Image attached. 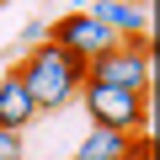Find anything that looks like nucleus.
Segmentation results:
<instances>
[{
    "mask_svg": "<svg viewBox=\"0 0 160 160\" xmlns=\"http://www.w3.org/2000/svg\"><path fill=\"white\" fill-rule=\"evenodd\" d=\"M86 11H91L96 22H107V27L118 32V43H144V38H149V11L133 6V0H91Z\"/></svg>",
    "mask_w": 160,
    "mask_h": 160,
    "instance_id": "5",
    "label": "nucleus"
},
{
    "mask_svg": "<svg viewBox=\"0 0 160 160\" xmlns=\"http://www.w3.org/2000/svg\"><path fill=\"white\" fill-rule=\"evenodd\" d=\"M86 6H91V0H75V11H86Z\"/></svg>",
    "mask_w": 160,
    "mask_h": 160,
    "instance_id": "11",
    "label": "nucleus"
},
{
    "mask_svg": "<svg viewBox=\"0 0 160 160\" xmlns=\"http://www.w3.org/2000/svg\"><path fill=\"white\" fill-rule=\"evenodd\" d=\"M43 38H48V22H27L22 27V48H38Z\"/></svg>",
    "mask_w": 160,
    "mask_h": 160,
    "instance_id": "9",
    "label": "nucleus"
},
{
    "mask_svg": "<svg viewBox=\"0 0 160 160\" xmlns=\"http://www.w3.org/2000/svg\"><path fill=\"white\" fill-rule=\"evenodd\" d=\"M0 160H27V149H22V133H6V128H0Z\"/></svg>",
    "mask_w": 160,
    "mask_h": 160,
    "instance_id": "8",
    "label": "nucleus"
},
{
    "mask_svg": "<svg viewBox=\"0 0 160 160\" xmlns=\"http://www.w3.org/2000/svg\"><path fill=\"white\" fill-rule=\"evenodd\" d=\"M16 80L27 86V96H32V107L38 112H53V107H69L75 96H80V86H86V64H80L75 53H64L59 43H38V48H27L22 53V64H16Z\"/></svg>",
    "mask_w": 160,
    "mask_h": 160,
    "instance_id": "1",
    "label": "nucleus"
},
{
    "mask_svg": "<svg viewBox=\"0 0 160 160\" xmlns=\"http://www.w3.org/2000/svg\"><path fill=\"white\" fill-rule=\"evenodd\" d=\"M48 43H59V48L75 53L80 64H91V59H102L107 48H118V32H112L107 22H96L91 11H69V16L48 22Z\"/></svg>",
    "mask_w": 160,
    "mask_h": 160,
    "instance_id": "3",
    "label": "nucleus"
},
{
    "mask_svg": "<svg viewBox=\"0 0 160 160\" xmlns=\"http://www.w3.org/2000/svg\"><path fill=\"white\" fill-rule=\"evenodd\" d=\"M80 107H86L91 128L112 133H149V91H123V86H80Z\"/></svg>",
    "mask_w": 160,
    "mask_h": 160,
    "instance_id": "2",
    "label": "nucleus"
},
{
    "mask_svg": "<svg viewBox=\"0 0 160 160\" xmlns=\"http://www.w3.org/2000/svg\"><path fill=\"white\" fill-rule=\"evenodd\" d=\"M86 80H96V86H123V91H149V38L107 48L102 59L86 64Z\"/></svg>",
    "mask_w": 160,
    "mask_h": 160,
    "instance_id": "4",
    "label": "nucleus"
},
{
    "mask_svg": "<svg viewBox=\"0 0 160 160\" xmlns=\"http://www.w3.org/2000/svg\"><path fill=\"white\" fill-rule=\"evenodd\" d=\"M43 112L32 107V96H27V86L16 80V69H0V128L6 133H22V128H32Z\"/></svg>",
    "mask_w": 160,
    "mask_h": 160,
    "instance_id": "6",
    "label": "nucleus"
},
{
    "mask_svg": "<svg viewBox=\"0 0 160 160\" xmlns=\"http://www.w3.org/2000/svg\"><path fill=\"white\" fill-rule=\"evenodd\" d=\"M133 144H139V133H112V128H91L86 139L75 144V155H69V160H128V155H133Z\"/></svg>",
    "mask_w": 160,
    "mask_h": 160,
    "instance_id": "7",
    "label": "nucleus"
},
{
    "mask_svg": "<svg viewBox=\"0 0 160 160\" xmlns=\"http://www.w3.org/2000/svg\"><path fill=\"white\" fill-rule=\"evenodd\" d=\"M0 69H6V59H0Z\"/></svg>",
    "mask_w": 160,
    "mask_h": 160,
    "instance_id": "12",
    "label": "nucleus"
},
{
    "mask_svg": "<svg viewBox=\"0 0 160 160\" xmlns=\"http://www.w3.org/2000/svg\"><path fill=\"white\" fill-rule=\"evenodd\" d=\"M128 160H155V139H149V133H139V144H133V155H128Z\"/></svg>",
    "mask_w": 160,
    "mask_h": 160,
    "instance_id": "10",
    "label": "nucleus"
}]
</instances>
